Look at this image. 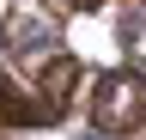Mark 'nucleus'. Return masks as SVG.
<instances>
[{"label":"nucleus","mask_w":146,"mask_h":140,"mask_svg":"<svg viewBox=\"0 0 146 140\" xmlns=\"http://www.w3.org/2000/svg\"><path fill=\"white\" fill-rule=\"evenodd\" d=\"M0 122H6V128H49V122H61V116H55L36 92H25V85H12L0 73Z\"/></svg>","instance_id":"nucleus-3"},{"label":"nucleus","mask_w":146,"mask_h":140,"mask_svg":"<svg viewBox=\"0 0 146 140\" xmlns=\"http://www.w3.org/2000/svg\"><path fill=\"white\" fill-rule=\"evenodd\" d=\"M91 128L122 140L146 128V73H134V67H116V73L98 79V92H91Z\"/></svg>","instance_id":"nucleus-1"},{"label":"nucleus","mask_w":146,"mask_h":140,"mask_svg":"<svg viewBox=\"0 0 146 140\" xmlns=\"http://www.w3.org/2000/svg\"><path fill=\"white\" fill-rule=\"evenodd\" d=\"M67 6H104V0H67Z\"/></svg>","instance_id":"nucleus-4"},{"label":"nucleus","mask_w":146,"mask_h":140,"mask_svg":"<svg viewBox=\"0 0 146 140\" xmlns=\"http://www.w3.org/2000/svg\"><path fill=\"white\" fill-rule=\"evenodd\" d=\"M73 85H79V55H67V49H49V55H43V79H36V98H43L55 116H67Z\"/></svg>","instance_id":"nucleus-2"}]
</instances>
